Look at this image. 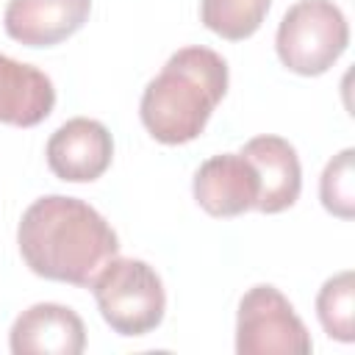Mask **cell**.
Returning <instances> with one entry per match:
<instances>
[{
	"label": "cell",
	"mask_w": 355,
	"mask_h": 355,
	"mask_svg": "<svg viewBox=\"0 0 355 355\" xmlns=\"http://www.w3.org/2000/svg\"><path fill=\"white\" fill-rule=\"evenodd\" d=\"M17 244L33 275L80 288H92L105 263L119 252V239L103 214L64 194L39 197L25 208Z\"/></svg>",
	"instance_id": "1"
},
{
	"label": "cell",
	"mask_w": 355,
	"mask_h": 355,
	"mask_svg": "<svg viewBox=\"0 0 355 355\" xmlns=\"http://www.w3.org/2000/svg\"><path fill=\"white\" fill-rule=\"evenodd\" d=\"M227 92V64L211 47H183L144 86L139 114L161 144L194 141Z\"/></svg>",
	"instance_id": "2"
},
{
	"label": "cell",
	"mask_w": 355,
	"mask_h": 355,
	"mask_svg": "<svg viewBox=\"0 0 355 355\" xmlns=\"http://www.w3.org/2000/svg\"><path fill=\"white\" fill-rule=\"evenodd\" d=\"M100 316L119 336H147L166 311L158 272L139 258H111L92 283Z\"/></svg>",
	"instance_id": "3"
},
{
	"label": "cell",
	"mask_w": 355,
	"mask_h": 355,
	"mask_svg": "<svg viewBox=\"0 0 355 355\" xmlns=\"http://www.w3.org/2000/svg\"><path fill=\"white\" fill-rule=\"evenodd\" d=\"M349 44V25L344 11L333 0H300L294 3L275 36L277 58L286 69L313 78L327 72Z\"/></svg>",
	"instance_id": "4"
},
{
	"label": "cell",
	"mask_w": 355,
	"mask_h": 355,
	"mask_svg": "<svg viewBox=\"0 0 355 355\" xmlns=\"http://www.w3.org/2000/svg\"><path fill=\"white\" fill-rule=\"evenodd\" d=\"M311 349V333L275 286H252L241 297L236 316L239 355H308Z\"/></svg>",
	"instance_id": "5"
},
{
	"label": "cell",
	"mask_w": 355,
	"mask_h": 355,
	"mask_svg": "<svg viewBox=\"0 0 355 355\" xmlns=\"http://www.w3.org/2000/svg\"><path fill=\"white\" fill-rule=\"evenodd\" d=\"M114 158V139L108 128L89 116L67 119L47 141V166L58 180L92 183Z\"/></svg>",
	"instance_id": "6"
},
{
	"label": "cell",
	"mask_w": 355,
	"mask_h": 355,
	"mask_svg": "<svg viewBox=\"0 0 355 355\" xmlns=\"http://www.w3.org/2000/svg\"><path fill=\"white\" fill-rule=\"evenodd\" d=\"M197 205L219 219L241 216L258 202V172L241 153H222L200 164L191 183Z\"/></svg>",
	"instance_id": "7"
},
{
	"label": "cell",
	"mask_w": 355,
	"mask_h": 355,
	"mask_svg": "<svg viewBox=\"0 0 355 355\" xmlns=\"http://www.w3.org/2000/svg\"><path fill=\"white\" fill-rule=\"evenodd\" d=\"M8 344L14 355H80L86 347V327L72 308L36 302L14 319Z\"/></svg>",
	"instance_id": "8"
},
{
	"label": "cell",
	"mask_w": 355,
	"mask_h": 355,
	"mask_svg": "<svg viewBox=\"0 0 355 355\" xmlns=\"http://www.w3.org/2000/svg\"><path fill=\"white\" fill-rule=\"evenodd\" d=\"M92 14V0H8L6 33L25 47H53L78 33Z\"/></svg>",
	"instance_id": "9"
},
{
	"label": "cell",
	"mask_w": 355,
	"mask_h": 355,
	"mask_svg": "<svg viewBox=\"0 0 355 355\" xmlns=\"http://www.w3.org/2000/svg\"><path fill=\"white\" fill-rule=\"evenodd\" d=\"M241 155L258 172V202L255 211L261 214H280L291 208L302 189V169L297 150L280 136H255L241 147Z\"/></svg>",
	"instance_id": "10"
},
{
	"label": "cell",
	"mask_w": 355,
	"mask_h": 355,
	"mask_svg": "<svg viewBox=\"0 0 355 355\" xmlns=\"http://www.w3.org/2000/svg\"><path fill=\"white\" fill-rule=\"evenodd\" d=\"M53 105V80L42 69L0 53V122L14 128H33L50 116Z\"/></svg>",
	"instance_id": "11"
},
{
	"label": "cell",
	"mask_w": 355,
	"mask_h": 355,
	"mask_svg": "<svg viewBox=\"0 0 355 355\" xmlns=\"http://www.w3.org/2000/svg\"><path fill=\"white\" fill-rule=\"evenodd\" d=\"M269 6L272 0H200V19L216 36L241 42L261 28Z\"/></svg>",
	"instance_id": "12"
},
{
	"label": "cell",
	"mask_w": 355,
	"mask_h": 355,
	"mask_svg": "<svg viewBox=\"0 0 355 355\" xmlns=\"http://www.w3.org/2000/svg\"><path fill=\"white\" fill-rule=\"evenodd\" d=\"M316 316L324 333L336 341L349 344L355 338V275L344 269L324 280L316 294Z\"/></svg>",
	"instance_id": "13"
},
{
	"label": "cell",
	"mask_w": 355,
	"mask_h": 355,
	"mask_svg": "<svg viewBox=\"0 0 355 355\" xmlns=\"http://www.w3.org/2000/svg\"><path fill=\"white\" fill-rule=\"evenodd\" d=\"M355 150L347 147L336 158L327 161L322 180H319V197L322 205L338 216V219H352L355 216V169H352Z\"/></svg>",
	"instance_id": "14"
}]
</instances>
